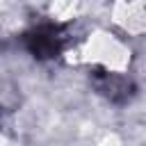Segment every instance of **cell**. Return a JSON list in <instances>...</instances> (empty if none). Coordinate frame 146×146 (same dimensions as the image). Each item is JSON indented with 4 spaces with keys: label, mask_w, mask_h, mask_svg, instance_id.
Wrapping results in <instances>:
<instances>
[{
    "label": "cell",
    "mask_w": 146,
    "mask_h": 146,
    "mask_svg": "<svg viewBox=\"0 0 146 146\" xmlns=\"http://www.w3.org/2000/svg\"><path fill=\"white\" fill-rule=\"evenodd\" d=\"M23 41H25L27 52L34 59L48 62V59H55L62 55V50L68 43V32L59 23H39L25 32Z\"/></svg>",
    "instance_id": "cell-1"
},
{
    "label": "cell",
    "mask_w": 146,
    "mask_h": 146,
    "mask_svg": "<svg viewBox=\"0 0 146 146\" xmlns=\"http://www.w3.org/2000/svg\"><path fill=\"white\" fill-rule=\"evenodd\" d=\"M89 80L94 84V89L110 103L114 105H125L128 100H132L137 87L132 82V78L123 75V73H116V71H110V68H103V66H91L89 68Z\"/></svg>",
    "instance_id": "cell-2"
}]
</instances>
